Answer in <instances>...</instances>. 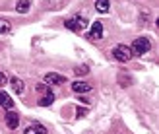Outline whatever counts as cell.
I'll use <instances>...</instances> for the list:
<instances>
[{"instance_id":"cell-1","label":"cell","mask_w":159,"mask_h":134,"mask_svg":"<svg viewBox=\"0 0 159 134\" xmlns=\"http://www.w3.org/2000/svg\"><path fill=\"white\" fill-rule=\"evenodd\" d=\"M149 49H152V43H149V39H148V37H138L136 41L132 43V47H130L132 54H136V57H142V54H146Z\"/></svg>"},{"instance_id":"cell-2","label":"cell","mask_w":159,"mask_h":134,"mask_svg":"<svg viewBox=\"0 0 159 134\" xmlns=\"http://www.w3.org/2000/svg\"><path fill=\"white\" fill-rule=\"evenodd\" d=\"M64 25L70 31H76V33H82V31L87 27V20L85 18H80V16H74V18H68L64 21Z\"/></svg>"},{"instance_id":"cell-3","label":"cell","mask_w":159,"mask_h":134,"mask_svg":"<svg viewBox=\"0 0 159 134\" xmlns=\"http://www.w3.org/2000/svg\"><path fill=\"white\" fill-rule=\"evenodd\" d=\"M113 57L118 60V62H128L134 54L130 51V47H126V45H116L115 49H113Z\"/></svg>"},{"instance_id":"cell-4","label":"cell","mask_w":159,"mask_h":134,"mask_svg":"<svg viewBox=\"0 0 159 134\" xmlns=\"http://www.w3.org/2000/svg\"><path fill=\"white\" fill-rule=\"evenodd\" d=\"M43 80H45L43 84H47V85H60V84H66V76L57 74V72H49V74H45Z\"/></svg>"},{"instance_id":"cell-5","label":"cell","mask_w":159,"mask_h":134,"mask_svg":"<svg viewBox=\"0 0 159 134\" xmlns=\"http://www.w3.org/2000/svg\"><path fill=\"white\" fill-rule=\"evenodd\" d=\"M4 121H6V127L10 128V130H16V128H18V124H20V115L14 113V111H8L6 117H4Z\"/></svg>"},{"instance_id":"cell-6","label":"cell","mask_w":159,"mask_h":134,"mask_svg":"<svg viewBox=\"0 0 159 134\" xmlns=\"http://www.w3.org/2000/svg\"><path fill=\"white\" fill-rule=\"evenodd\" d=\"M101 37H103V23L95 21L91 25V31H89V35H87V39H89V41H99Z\"/></svg>"},{"instance_id":"cell-7","label":"cell","mask_w":159,"mask_h":134,"mask_svg":"<svg viewBox=\"0 0 159 134\" xmlns=\"http://www.w3.org/2000/svg\"><path fill=\"white\" fill-rule=\"evenodd\" d=\"M70 0H43V8L45 10H51V12H54V10H60L64 4H68Z\"/></svg>"},{"instance_id":"cell-8","label":"cell","mask_w":159,"mask_h":134,"mask_svg":"<svg viewBox=\"0 0 159 134\" xmlns=\"http://www.w3.org/2000/svg\"><path fill=\"white\" fill-rule=\"evenodd\" d=\"M0 107L6 109V111H12V109H14V101H12V97L8 95L4 90H0Z\"/></svg>"},{"instance_id":"cell-9","label":"cell","mask_w":159,"mask_h":134,"mask_svg":"<svg viewBox=\"0 0 159 134\" xmlns=\"http://www.w3.org/2000/svg\"><path fill=\"white\" fill-rule=\"evenodd\" d=\"M10 85H12V90L18 93V95H21V93L25 91V84H23V80H21V78H18V76L10 78Z\"/></svg>"},{"instance_id":"cell-10","label":"cell","mask_w":159,"mask_h":134,"mask_svg":"<svg viewBox=\"0 0 159 134\" xmlns=\"http://www.w3.org/2000/svg\"><path fill=\"white\" fill-rule=\"evenodd\" d=\"M72 90L76 93H87V91H91V84H87V82H74Z\"/></svg>"},{"instance_id":"cell-11","label":"cell","mask_w":159,"mask_h":134,"mask_svg":"<svg viewBox=\"0 0 159 134\" xmlns=\"http://www.w3.org/2000/svg\"><path fill=\"white\" fill-rule=\"evenodd\" d=\"M23 134H49V132H47V128L43 124H31V127H27L23 130Z\"/></svg>"},{"instance_id":"cell-12","label":"cell","mask_w":159,"mask_h":134,"mask_svg":"<svg viewBox=\"0 0 159 134\" xmlns=\"http://www.w3.org/2000/svg\"><path fill=\"white\" fill-rule=\"evenodd\" d=\"M109 8H111L109 0H95V10H97L99 14H107Z\"/></svg>"},{"instance_id":"cell-13","label":"cell","mask_w":159,"mask_h":134,"mask_svg":"<svg viewBox=\"0 0 159 134\" xmlns=\"http://www.w3.org/2000/svg\"><path fill=\"white\" fill-rule=\"evenodd\" d=\"M29 8H31V2H29V0H18V2H16V10H18L20 14H27Z\"/></svg>"},{"instance_id":"cell-14","label":"cell","mask_w":159,"mask_h":134,"mask_svg":"<svg viewBox=\"0 0 159 134\" xmlns=\"http://www.w3.org/2000/svg\"><path fill=\"white\" fill-rule=\"evenodd\" d=\"M52 101H54V93H51V91H47V95H45V97H41V99H39V105H41V107H49V105L52 103Z\"/></svg>"},{"instance_id":"cell-15","label":"cell","mask_w":159,"mask_h":134,"mask_svg":"<svg viewBox=\"0 0 159 134\" xmlns=\"http://www.w3.org/2000/svg\"><path fill=\"white\" fill-rule=\"evenodd\" d=\"M118 82H120V85H122V88H126V85H130L134 80H132V76L124 74V72H118Z\"/></svg>"},{"instance_id":"cell-16","label":"cell","mask_w":159,"mask_h":134,"mask_svg":"<svg viewBox=\"0 0 159 134\" xmlns=\"http://www.w3.org/2000/svg\"><path fill=\"white\" fill-rule=\"evenodd\" d=\"M10 27H12L10 21L4 20V18H0V35H2V33H8V31H10Z\"/></svg>"},{"instance_id":"cell-17","label":"cell","mask_w":159,"mask_h":134,"mask_svg":"<svg viewBox=\"0 0 159 134\" xmlns=\"http://www.w3.org/2000/svg\"><path fill=\"white\" fill-rule=\"evenodd\" d=\"M74 74H76V76H85V74H87V66H76Z\"/></svg>"},{"instance_id":"cell-18","label":"cell","mask_w":159,"mask_h":134,"mask_svg":"<svg viewBox=\"0 0 159 134\" xmlns=\"http://www.w3.org/2000/svg\"><path fill=\"white\" fill-rule=\"evenodd\" d=\"M37 91L39 93H47V91H49V85H47V84H39L37 85Z\"/></svg>"},{"instance_id":"cell-19","label":"cell","mask_w":159,"mask_h":134,"mask_svg":"<svg viewBox=\"0 0 159 134\" xmlns=\"http://www.w3.org/2000/svg\"><path fill=\"white\" fill-rule=\"evenodd\" d=\"M85 115H87V109H80V107L76 109V117H78V119H80V117H85Z\"/></svg>"},{"instance_id":"cell-20","label":"cell","mask_w":159,"mask_h":134,"mask_svg":"<svg viewBox=\"0 0 159 134\" xmlns=\"http://www.w3.org/2000/svg\"><path fill=\"white\" fill-rule=\"evenodd\" d=\"M8 82V78H6V74L4 72H0V88H2V85Z\"/></svg>"}]
</instances>
